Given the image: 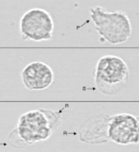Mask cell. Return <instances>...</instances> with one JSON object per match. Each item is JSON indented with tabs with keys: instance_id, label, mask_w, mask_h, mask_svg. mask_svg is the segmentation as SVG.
Masks as SVG:
<instances>
[{
	"instance_id": "cell-7",
	"label": "cell",
	"mask_w": 139,
	"mask_h": 152,
	"mask_svg": "<svg viewBox=\"0 0 139 152\" xmlns=\"http://www.w3.org/2000/svg\"><path fill=\"white\" fill-rule=\"evenodd\" d=\"M110 115H95L83 123L80 129V140L86 143H105L109 141L108 125Z\"/></svg>"
},
{
	"instance_id": "cell-4",
	"label": "cell",
	"mask_w": 139,
	"mask_h": 152,
	"mask_svg": "<svg viewBox=\"0 0 139 152\" xmlns=\"http://www.w3.org/2000/svg\"><path fill=\"white\" fill-rule=\"evenodd\" d=\"M19 28L22 39L33 42H45L52 39L55 25L48 12L35 8L23 15Z\"/></svg>"
},
{
	"instance_id": "cell-6",
	"label": "cell",
	"mask_w": 139,
	"mask_h": 152,
	"mask_svg": "<svg viewBox=\"0 0 139 152\" xmlns=\"http://www.w3.org/2000/svg\"><path fill=\"white\" fill-rule=\"evenodd\" d=\"M24 86L30 91H41L51 86L54 81L52 69L41 61L29 64L21 73Z\"/></svg>"
},
{
	"instance_id": "cell-1",
	"label": "cell",
	"mask_w": 139,
	"mask_h": 152,
	"mask_svg": "<svg viewBox=\"0 0 139 152\" xmlns=\"http://www.w3.org/2000/svg\"><path fill=\"white\" fill-rule=\"evenodd\" d=\"M62 115L51 110H34L22 115L9 136L13 147H24L48 140L59 125Z\"/></svg>"
},
{
	"instance_id": "cell-5",
	"label": "cell",
	"mask_w": 139,
	"mask_h": 152,
	"mask_svg": "<svg viewBox=\"0 0 139 152\" xmlns=\"http://www.w3.org/2000/svg\"><path fill=\"white\" fill-rule=\"evenodd\" d=\"M108 136L109 141L118 145L137 143L139 141L138 118L130 114L110 115Z\"/></svg>"
},
{
	"instance_id": "cell-3",
	"label": "cell",
	"mask_w": 139,
	"mask_h": 152,
	"mask_svg": "<svg viewBox=\"0 0 139 152\" xmlns=\"http://www.w3.org/2000/svg\"><path fill=\"white\" fill-rule=\"evenodd\" d=\"M90 15L98 34L111 45L126 42L132 36V24L125 12H108L96 6L90 9Z\"/></svg>"
},
{
	"instance_id": "cell-2",
	"label": "cell",
	"mask_w": 139,
	"mask_h": 152,
	"mask_svg": "<svg viewBox=\"0 0 139 152\" xmlns=\"http://www.w3.org/2000/svg\"><path fill=\"white\" fill-rule=\"evenodd\" d=\"M130 78L129 67L120 57L106 55L97 63L95 85L102 94L114 96L126 88Z\"/></svg>"
}]
</instances>
